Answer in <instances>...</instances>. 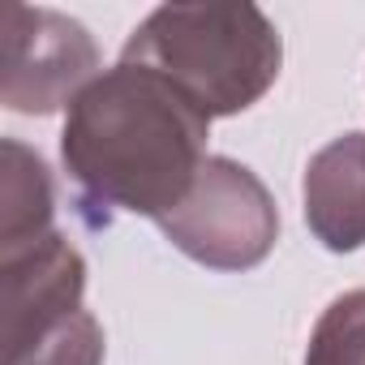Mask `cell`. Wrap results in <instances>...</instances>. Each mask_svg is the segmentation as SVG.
I'll list each match as a JSON object with an SVG mask.
<instances>
[{"label":"cell","mask_w":365,"mask_h":365,"mask_svg":"<svg viewBox=\"0 0 365 365\" xmlns=\"http://www.w3.org/2000/svg\"><path fill=\"white\" fill-rule=\"evenodd\" d=\"M305 365H365V288L335 297L314 322Z\"/></svg>","instance_id":"8"},{"label":"cell","mask_w":365,"mask_h":365,"mask_svg":"<svg viewBox=\"0 0 365 365\" xmlns=\"http://www.w3.org/2000/svg\"><path fill=\"white\" fill-rule=\"evenodd\" d=\"M120 61L168 78L215 120L254 108L275 86L284 43L254 5H163L133 26Z\"/></svg>","instance_id":"2"},{"label":"cell","mask_w":365,"mask_h":365,"mask_svg":"<svg viewBox=\"0 0 365 365\" xmlns=\"http://www.w3.org/2000/svg\"><path fill=\"white\" fill-rule=\"evenodd\" d=\"M99 73V48L78 18L56 9L5 5L0 14V99L9 112H61Z\"/></svg>","instance_id":"4"},{"label":"cell","mask_w":365,"mask_h":365,"mask_svg":"<svg viewBox=\"0 0 365 365\" xmlns=\"http://www.w3.org/2000/svg\"><path fill=\"white\" fill-rule=\"evenodd\" d=\"M56 190L48 163L18 138L0 142V254L35 245L52 232Z\"/></svg>","instance_id":"7"},{"label":"cell","mask_w":365,"mask_h":365,"mask_svg":"<svg viewBox=\"0 0 365 365\" xmlns=\"http://www.w3.org/2000/svg\"><path fill=\"white\" fill-rule=\"evenodd\" d=\"M0 284H5V305H0L5 309V356H14L82 309L86 262L69 245V237L48 232L35 245L0 254Z\"/></svg>","instance_id":"5"},{"label":"cell","mask_w":365,"mask_h":365,"mask_svg":"<svg viewBox=\"0 0 365 365\" xmlns=\"http://www.w3.org/2000/svg\"><path fill=\"white\" fill-rule=\"evenodd\" d=\"M5 365H103V327L91 309H78L31 348L5 356Z\"/></svg>","instance_id":"9"},{"label":"cell","mask_w":365,"mask_h":365,"mask_svg":"<svg viewBox=\"0 0 365 365\" xmlns=\"http://www.w3.org/2000/svg\"><path fill=\"white\" fill-rule=\"evenodd\" d=\"M305 224L331 254L365 245V129L327 142L301 180Z\"/></svg>","instance_id":"6"},{"label":"cell","mask_w":365,"mask_h":365,"mask_svg":"<svg viewBox=\"0 0 365 365\" xmlns=\"http://www.w3.org/2000/svg\"><path fill=\"white\" fill-rule=\"evenodd\" d=\"M211 116L168 78L142 65L103 69L61 129V159L91 224L116 215L163 220L185 202L202 172Z\"/></svg>","instance_id":"1"},{"label":"cell","mask_w":365,"mask_h":365,"mask_svg":"<svg viewBox=\"0 0 365 365\" xmlns=\"http://www.w3.org/2000/svg\"><path fill=\"white\" fill-rule=\"evenodd\" d=\"M159 232L211 271H250L275 250L279 211L258 172L228 155H211L185 202L159 220Z\"/></svg>","instance_id":"3"}]
</instances>
